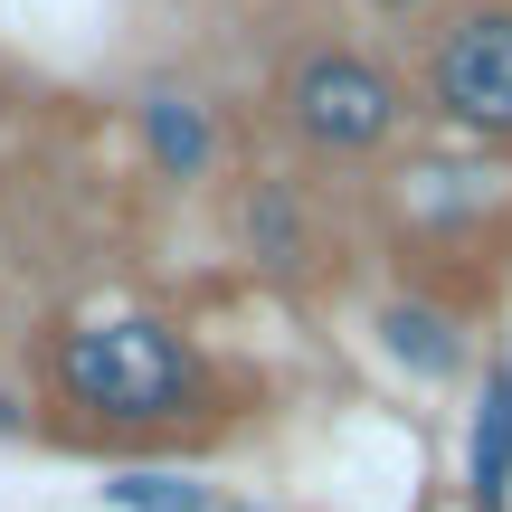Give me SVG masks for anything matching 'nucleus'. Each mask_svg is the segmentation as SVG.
<instances>
[{
  "instance_id": "nucleus-1",
  "label": "nucleus",
  "mask_w": 512,
  "mask_h": 512,
  "mask_svg": "<svg viewBox=\"0 0 512 512\" xmlns=\"http://www.w3.org/2000/svg\"><path fill=\"white\" fill-rule=\"evenodd\" d=\"M38 408L76 446H209L238 418V380L171 313H76L38 342Z\"/></svg>"
},
{
  "instance_id": "nucleus-2",
  "label": "nucleus",
  "mask_w": 512,
  "mask_h": 512,
  "mask_svg": "<svg viewBox=\"0 0 512 512\" xmlns=\"http://www.w3.org/2000/svg\"><path fill=\"white\" fill-rule=\"evenodd\" d=\"M418 114V95L399 86V67H380L370 48L313 38L275 67V124L313 152V162H389Z\"/></svg>"
},
{
  "instance_id": "nucleus-3",
  "label": "nucleus",
  "mask_w": 512,
  "mask_h": 512,
  "mask_svg": "<svg viewBox=\"0 0 512 512\" xmlns=\"http://www.w3.org/2000/svg\"><path fill=\"white\" fill-rule=\"evenodd\" d=\"M408 95L427 124L465 133L475 152H512V0H475L446 19Z\"/></svg>"
},
{
  "instance_id": "nucleus-4",
  "label": "nucleus",
  "mask_w": 512,
  "mask_h": 512,
  "mask_svg": "<svg viewBox=\"0 0 512 512\" xmlns=\"http://www.w3.org/2000/svg\"><path fill=\"white\" fill-rule=\"evenodd\" d=\"M238 247H247V266L266 275V285H285V294H323L332 275H342V228L323 219L313 181H294V171H256L238 190Z\"/></svg>"
},
{
  "instance_id": "nucleus-5",
  "label": "nucleus",
  "mask_w": 512,
  "mask_h": 512,
  "mask_svg": "<svg viewBox=\"0 0 512 512\" xmlns=\"http://www.w3.org/2000/svg\"><path fill=\"white\" fill-rule=\"evenodd\" d=\"M370 342L389 351V361L408 370V380H456L465 370V304H446V294H427V285H399L380 313H370Z\"/></svg>"
},
{
  "instance_id": "nucleus-6",
  "label": "nucleus",
  "mask_w": 512,
  "mask_h": 512,
  "mask_svg": "<svg viewBox=\"0 0 512 512\" xmlns=\"http://www.w3.org/2000/svg\"><path fill=\"white\" fill-rule=\"evenodd\" d=\"M133 124H143V162L162 171L171 190H200L209 171H219V114H209L200 95H181V86H152Z\"/></svg>"
},
{
  "instance_id": "nucleus-7",
  "label": "nucleus",
  "mask_w": 512,
  "mask_h": 512,
  "mask_svg": "<svg viewBox=\"0 0 512 512\" xmlns=\"http://www.w3.org/2000/svg\"><path fill=\"white\" fill-rule=\"evenodd\" d=\"M465 494L475 512H512V380L494 370L475 399V446H465Z\"/></svg>"
},
{
  "instance_id": "nucleus-8",
  "label": "nucleus",
  "mask_w": 512,
  "mask_h": 512,
  "mask_svg": "<svg viewBox=\"0 0 512 512\" xmlns=\"http://www.w3.org/2000/svg\"><path fill=\"white\" fill-rule=\"evenodd\" d=\"M105 503L114 512H219L228 494L200 484V475H181V465H124V475L105 484Z\"/></svg>"
},
{
  "instance_id": "nucleus-9",
  "label": "nucleus",
  "mask_w": 512,
  "mask_h": 512,
  "mask_svg": "<svg viewBox=\"0 0 512 512\" xmlns=\"http://www.w3.org/2000/svg\"><path fill=\"white\" fill-rule=\"evenodd\" d=\"M0 437H29V408L19 399H0Z\"/></svg>"
},
{
  "instance_id": "nucleus-10",
  "label": "nucleus",
  "mask_w": 512,
  "mask_h": 512,
  "mask_svg": "<svg viewBox=\"0 0 512 512\" xmlns=\"http://www.w3.org/2000/svg\"><path fill=\"white\" fill-rule=\"evenodd\" d=\"M361 10H380V19H408V10H427V0H361Z\"/></svg>"
},
{
  "instance_id": "nucleus-11",
  "label": "nucleus",
  "mask_w": 512,
  "mask_h": 512,
  "mask_svg": "<svg viewBox=\"0 0 512 512\" xmlns=\"http://www.w3.org/2000/svg\"><path fill=\"white\" fill-rule=\"evenodd\" d=\"M219 512H256V503H219Z\"/></svg>"
}]
</instances>
